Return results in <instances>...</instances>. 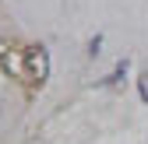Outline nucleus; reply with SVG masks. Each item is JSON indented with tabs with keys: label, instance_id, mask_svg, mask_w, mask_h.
Listing matches in <instances>:
<instances>
[]
</instances>
